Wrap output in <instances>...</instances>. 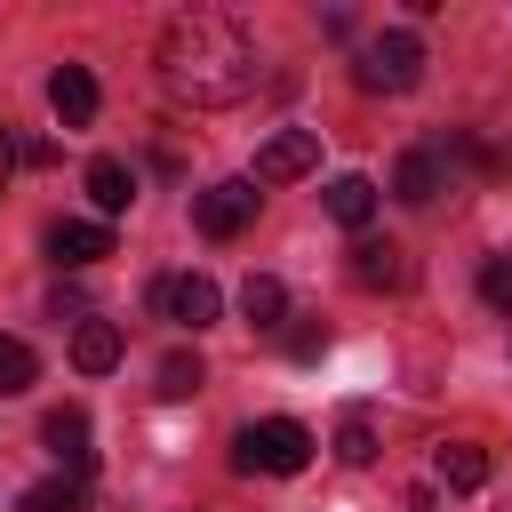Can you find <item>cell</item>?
<instances>
[{
	"mask_svg": "<svg viewBox=\"0 0 512 512\" xmlns=\"http://www.w3.org/2000/svg\"><path fill=\"white\" fill-rule=\"evenodd\" d=\"M160 88L176 104H240L256 88V40L224 16V8H184L168 32H160Z\"/></svg>",
	"mask_w": 512,
	"mask_h": 512,
	"instance_id": "6da1fadb",
	"label": "cell"
},
{
	"mask_svg": "<svg viewBox=\"0 0 512 512\" xmlns=\"http://www.w3.org/2000/svg\"><path fill=\"white\" fill-rule=\"evenodd\" d=\"M352 80H360L368 96H408V88L424 80V40H416L408 24H392V32L360 40V64H352Z\"/></svg>",
	"mask_w": 512,
	"mask_h": 512,
	"instance_id": "7a4b0ae2",
	"label": "cell"
},
{
	"mask_svg": "<svg viewBox=\"0 0 512 512\" xmlns=\"http://www.w3.org/2000/svg\"><path fill=\"white\" fill-rule=\"evenodd\" d=\"M312 464V432L296 424V416H264V424H248L240 440H232V472H272V480H288V472H304Z\"/></svg>",
	"mask_w": 512,
	"mask_h": 512,
	"instance_id": "3957f363",
	"label": "cell"
},
{
	"mask_svg": "<svg viewBox=\"0 0 512 512\" xmlns=\"http://www.w3.org/2000/svg\"><path fill=\"white\" fill-rule=\"evenodd\" d=\"M192 224H200L208 240H240V232L256 224V184H248V176H224V184L192 192Z\"/></svg>",
	"mask_w": 512,
	"mask_h": 512,
	"instance_id": "277c9868",
	"label": "cell"
},
{
	"mask_svg": "<svg viewBox=\"0 0 512 512\" xmlns=\"http://www.w3.org/2000/svg\"><path fill=\"white\" fill-rule=\"evenodd\" d=\"M152 304H160V320H176V328H216V312H224V288L208 280V272H168L160 288H152Z\"/></svg>",
	"mask_w": 512,
	"mask_h": 512,
	"instance_id": "5b68a950",
	"label": "cell"
},
{
	"mask_svg": "<svg viewBox=\"0 0 512 512\" xmlns=\"http://www.w3.org/2000/svg\"><path fill=\"white\" fill-rule=\"evenodd\" d=\"M312 168H320V128H280V136L256 144V176L248 184H296Z\"/></svg>",
	"mask_w": 512,
	"mask_h": 512,
	"instance_id": "8992f818",
	"label": "cell"
},
{
	"mask_svg": "<svg viewBox=\"0 0 512 512\" xmlns=\"http://www.w3.org/2000/svg\"><path fill=\"white\" fill-rule=\"evenodd\" d=\"M48 104H56L64 128H88V120H96V72H88V64H56V72H48Z\"/></svg>",
	"mask_w": 512,
	"mask_h": 512,
	"instance_id": "52a82bcc",
	"label": "cell"
},
{
	"mask_svg": "<svg viewBox=\"0 0 512 512\" xmlns=\"http://www.w3.org/2000/svg\"><path fill=\"white\" fill-rule=\"evenodd\" d=\"M48 256L56 264H96V256H112V224H88V216H64V224H48Z\"/></svg>",
	"mask_w": 512,
	"mask_h": 512,
	"instance_id": "ba28073f",
	"label": "cell"
},
{
	"mask_svg": "<svg viewBox=\"0 0 512 512\" xmlns=\"http://www.w3.org/2000/svg\"><path fill=\"white\" fill-rule=\"evenodd\" d=\"M392 200H408V208H432L440 200V152L432 144H416V152L392 160Z\"/></svg>",
	"mask_w": 512,
	"mask_h": 512,
	"instance_id": "9c48e42d",
	"label": "cell"
},
{
	"mask_svg": "<svg viewBox=\"0 0 512 512\" xmlns=\"http://www.w3.org/2000/svg\"><path fill=\"white\" fill-rule=\"evenodd\" d=\"M352 280H360V288H400V280H408L400 240H352Z\"/></svg>",
	"mask_w": 512,
	"mask_h": 512,
	"instance_id": "30bf717a",
	"label": "cell"
},
{
	"mask_svg": "<svg viewBox=\"0 0 512 512\" xmlns=\"http://www.w3.org/2000/svg\"><path fill=\"white\" fill-rule=\"evenodd\" d=\"M72 368H80V376L120 368V320H80V336H72Z\"/></svg>",
	"mask_w": 512,
	"mask_h": 512,
	"instance_id": "8fae6325",
	"label": "cell"
},
{
	"mask_svg": "<svg viewBox=\"0 0 512 512\" xmlns=\"http://www.w3.org/2000/svg\"><path fill=\"white\" fill-rule=\"evenodd\" d=\"M40 440H48V448H56V456L80 472V464H88V408H72V400H64V408H48Z\"/></svg>",
	"mask_w": 512,
	"mask_h": 512,
	"instance_id": "7c38bea8",
	"label": "cell"
},
{
	"mask_svg": "<svg viewBox=\"0 0 512 512\" xmlns=\"http://www.w3.org/2000/svg\"><path fill=\"white\" fill-rule=\"evenodd\" d=\"M88 200H96L104 216H120V208L136 200V176H128V160H88Z\"/></svg>",
	"mask_w": 512,
	"mask_h": 512,
	"instance_id": "4fadbf2b",
	"label": "cell"
},
{
	"mask_svg": "<svg viewBox=\"0 0 512 512\" xmlns=\"http://www.w3.org/2000/svg\"><path fill=\"white\" fill-rule=\"evenodd\" d=\"M240 312H248L256 328H280V320H288V288H280L272 272H248V288H240Z\"/></svg>",
	"mask_w": 512,
	"mask_h": 512,
	"instance_id": "5bb4252c",
	"label": "cell"
},
{
	"mask_svg": "<svg viewBox=\"0 0 512 512\" xmlns=\"http://www.w3.org/2000/svg\"><path fill=\"white\" fill-rule=\"evenodd\" d=\"M328 216H336V224H368V216H376V184H368V176H336V184H328Z\"/></svg>",
	"mask_w": 512,
	"mask_h": 512,
	"instance_id": "9a60e30c",
	"label": "cell"
},
{
	"mask_svg": "<svg viewBox=\"0 0 512 512\" xmlns=\"http://www.w3.org/2000/svg\"><path fill=\"white\" fill-rule=\"evenodd\" d=\"M336 456L344 464H376V416L368 408H344L336 416Z\"/></svg>",
	"mask_w": 512,
	"mask_h": 512,
	"instance_id": "2e32d148",
	"label": "cell"
},
{
	"mask_svg": "<svg viewBox=\"0 0 512 512\" xmlns=\"http://www.w3.org/2000/svg\"><path fill=\"white\" fill-rule=\"evenodd\" d=\"M200 384H208L200 352H168V360H160V400H192Z\"/></svg>",
	"mask_w": 512,
	"mask_h": 512,
	"instance_id": "e0dca14e",
	"label": "cell"
},
{
	"mask_svg": "<svg viewBox=\"0 0 512 512\" xmlns=\"http://www.w3.org/2000/svg\"><path fill=\"white\" fill-rule=\"evenodd\" d=\"M440 480H448V488H480V480H488V456H480L472 440H448V448H440Z\"/></svg>",
	"mask_w": 512,
	"mask_h": 512,
	"instance_id": "ac0fdd59",
	"label": "cell"
},
{
	"mask_svg": "<svg viewBox=\"0 0 512 512\" xmlns=\"http://www.w3.org/2000/svg\"><path fill=\"white\" fill-rule=\"evenodd\" d=\"M16 512H80V480L64 472V480H32L24 496H16Z\"/></svg>",
	"mask_w": 512,
	"mask_h": 512,
	"instance_id": "d6986e66",
	"label": "cell"
},
{
	"mask_svg": "<svg viewBox=\"0 0 512 512\" xmlns=\"http://www.w3.org/2000/svg\"><path fill=\"white\" fill-rule=\"evenodd\" d=\"M40 376V360H32V344L24 336H0V392H24Z\"/></svg>",
	"mask_w": 512,
	"mask_h": 512,
	"instance_id": "ffe728a7",
	"label": "cell"
},
{
	"mask_svg": "<svg viewBox=\"0 0 512 512\" xmlns=\"http://www.w3.org/2000/svg\"><path fill=\"white\" fill-rule=\"evenodd\" d=\"M480 296H488L496 312H512V256H488V264H480Z\"/></svg>",
	"mask_w": 512,
	"mask_h": 512,
	"instance_id": "44dd1931",
	"label": "cell"
},
{
	"mask_svg": "<svg viewBox=\"0 0 512 512\" xmlns=\"http://www.w3.org/2000/svg\"><path fill=\"white\" fill-rule=\"evenodd\" d=\"M8 168H16V144H8V128H0V192H8Z\"/></svg>",
	"mask_w": 512,
	"mask_h": 512,
	"instance_id": "7402d4cb",
	"label": "cell"
}]
</instances>
